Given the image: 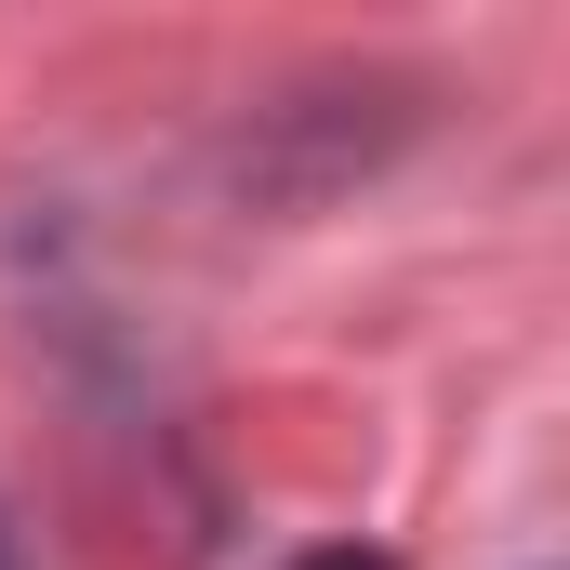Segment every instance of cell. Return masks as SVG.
I'll list each match as a JSON object with an SVG mask.
<instances>
[{
	"mask_svg": "<svg viewBox=\"0 0 570 570\" xmlns=\"http://www.w3.org/2000/svg\"><path fill=\"white\" fill-rule=\"evenodd\" d=\"M0 570H13V544H0Z\"/></svg>",
	"mask_w": 570,
	"mask_h": 570,
	"instance_id": "cell-2",
	"label": "cell"
},
{
	"mask_svg": "<svg viewBox=\"0 0 570 570\" xmlns=\"http://www.w3.org/2000/svg\"><path fill=\"white\" fill-rule=\"evenodd\" d=\"M305 570H399V558H372V544H318Z\"/></svg>",
	"mask_w": 570,
	"mask_h": 570,
	"instance_id": "cell-1",
	"label": "cell"
}]
</instances>
